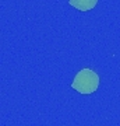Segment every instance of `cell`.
<instances>
[{
    "instance_id": "cell-1",
    "label": "cell",
    "mask_w": 120,
    "mask_h": 126,
    "mask_svg": "<svg viewBox=\"0 0 120 126\" xmlns=\"http://www.w3.org/2000/svg\"><path fill=\"white\" fill-rule=\"evenodd\" d=\"M71 87L80 93V94L88 95L92 94L98 90L99 87V76L96 72H93L92 69H81L80 72L76 74L74 80L71 83Z\"/></svg>"
},
{
    "instance_id": "cell-2",
    "label": "cell",
    "mask_w": 120,
    "mask_h": 126,
    "mask_svg": "<svg viewBox=\"0 0 120 126\" xmlns=\"http://www.w3.org/2000/svg\"><path fill=\"white\" fill-rule=\"evenodd\" d=\"M68 4L80 11H88L98 4V0H68Z\"/></svg>"
}]
</instances>
